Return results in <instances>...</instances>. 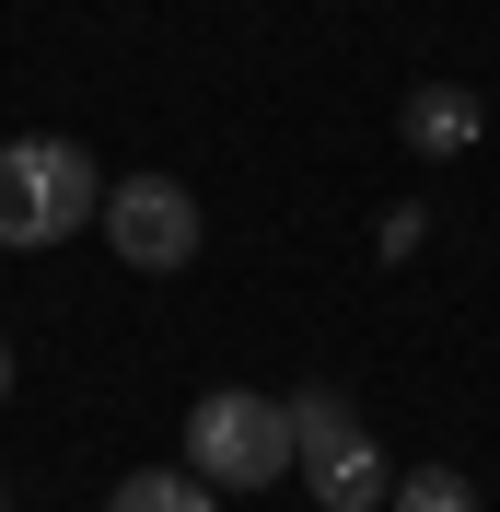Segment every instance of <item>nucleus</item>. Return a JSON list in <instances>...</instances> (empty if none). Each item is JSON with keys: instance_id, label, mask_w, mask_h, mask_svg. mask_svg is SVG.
<instances>
[{"instance_id": "obj_8", "label": "nucleus", "mask_w": 500, "mask_h": 512, "mask_svg": "<svg viewBox=\"0 0 500 512\" xmlns=\"http://www.w3.org/2000/svg\"><path fill=\"white\" fill-rule=\"evenodd\" d=\"M280 419H291V454H303V443H326V431H349L361 408H349L338 384H303V396H280Z\"/></svg>"}, {"instance_id": "obj_6", "label": "nucleus", "mask_w": 500, "mask_h": 512, "mask_svg": "<svg viewBox=\"0 0 500 512\" xmlns=\"http://www.w3.org/2000/svg\"><path fill=\"white\" fill-rule=\"evenodd\" d=\"M105 512H221V489L198 478V466H128Z\"/></svg>"}, {"instance_id": "obj_5", "label": "nucleus", "mask_w": 500, "mask_h": 512, "mask_svg": "<svg viewBox=\"0 0 500 512\" xmlns=\"http://www.w3.org/2000/svg\"><path fill=\"white\" fill-rule=\"evenodd\" d=\"M396 128H407V152H419V163H466L477 140H489V105H477L466 82H419V94L396 105Z\"/></svg>"}, {"instance_id": "obj_1", "label": "nucleus", "mask_w": 500, "mask_h": 512, "mask_svg": "<svg viewBox=\"0 0 500 512\" xmlns=\"http://www.w3.org/2000/svg\"><path fill=\"white\" fill-rule=\"evenodd\" d=\"M82 222H105V175L82 140L35 128V140H0V245H70Z\"/></svg>"}, {"instance_id": "obj_2", "label": "nucleus", "mask_w": 500, "mask_h": 512, "mask_svg": "<svg viewBox=\"0 0 500 512\" xmlns=\"http://www.w3.org/2000/svg\"><path fill=\"white\" fill-rule=\"evenodd\" d=\"M187 466L210 489H268L291 466V419H280V396H256V384H210L187 408Z\"/></svg>"}, {"instance_id": "obj_4", "label": "nucleus", "mask_w": 500, "mask_h": 512, "mask_svg": "<svg viewBox=\"0 0 500 512\" xmlns=\"http://www.w3.org/2000/svg\"><path fill=\"white\" fill-rule=\"evenodd\" d=\"M291 466H303V489H314L326 512H384V501H396V454L373 443V419H349V431L303 443Z\"/></svg>"}, {"instance_id": "obj_3", "label": "nucleus", "mask_w": 500, "mask_h": 512, "mask_svg": "<svg viewBox=\"0 0 500 512\" xmlns=\"http://www.w3.org/2000/svg\"><path fill=\"white\" fill-rule=\"evenodd\" d=\"M105 256L140 268V280H175L198 256V198L175 187V175H117V187H105Z\"/></svg>"}, {"instance_id": "obj_10", "label": "nucleus", "mask_w": 500, "mask_h": 512, "mask_svg": "<svg viewBox=\"0 0 500 512\" xmlns=\"http://www.w3.org/2000/svg\"><path fill=\"white\" fill-rule=\"evenodd\" d=\"M0 512H12V489H0Z\"/></svg>"}, {"instance_id": "obj_9", "label": "nucleus", "mask_w": 500, "mask_h": 512, "mask_svg": "<svg viewBox=\"0 0 500 512\" xmlns=\"http://www.w3.org/2000/svg\"><path fill=\"white\" fill-rule=\"evenodd\" d=\"M0 396H12V338H0Z\"/></svg>"}, {"instance_id": "obj_7", "label": "nucleus", "mask_w": 500, "mask_h": 512, "mask_svg": "<svg viewBox=\"0 0 500 512\" xmlns=\"http://www.w3.org/2000/svg\"><path fill=\"white\" fill-rule=\"evenodd\" d=\"M384 512H477V478L466 466H396V501Z\"/></svg>"}]
</instances>
